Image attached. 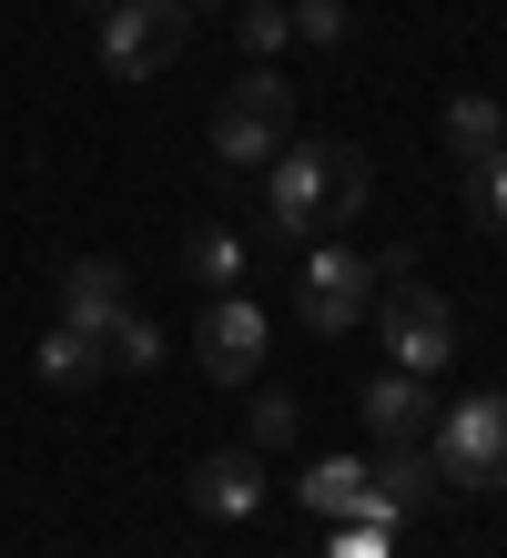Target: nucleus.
<instances>
[{
    "label": "nucleus",
    "mask_w": 507,
    "mask_h": 558,
    "mask_svg": "<svg viewBox=\"0 0 507 558\" xmlns=\"http://www.w3.org/2000/svg\"><path fill=\"white\" fill-rule=\"evenodd\" d=\"M285 143H294V82L275 72V61H254V72L214 102V162L224 173H264Z\"/></svg>",
    "instance_id": "7ed1b4c3"
},
{
    "label": "nucleus",
    "mask_w": 507,
    "mask_h": 558,
    "mask_svg": "<svg viewBox=\"0 0 507 558\" xmlns=\"http://www.w3.org/2000/svg\"><path fill=\"white\" fill-rule=\"evenodd\" d=\"M183 275H193L203 294H233V284H244V234H233V223H203V234H183Z\"/></svg>",
    "instance_id": "ddd939ff"
},
{
    "label": "nucleus",
    "mask_w": 507,
    "mask_h": 558,
    "mask_svg": "<svg viewBox=\"0 0 507 558\" xmlns=\"http://www.w3.org/2000/svg\"><path fill=\"white\" fill-rule=\"evenodd\" d=\"M101 21V72L112 82H153V72H173L183 41H193V11L183 0H112V11H92Z\"/></svg>",
    "instance_id": "39448f33"
},
{
    "label": "nucleus",
    "mask_w": 507,
    "mask_h": 558,
    "mask_svg": "<svg viewBox=\"0 0 507 558\" xmlns=\"http://www.w3.org/2000/svg\"><path fill=\"white\" fill-rule=\"evenodd\" d=\"M365 193H376V173H365V153L335 143V133H294L275 162H264V223H275L285 244H315V234H335V223H355Z\"/></svg>",
    "instance_id": "f257e3e1"
},
{
    "label": "nucleus",
    "mask_w": 507,
    "mask_h": 558,
    "mask_svg": "<svg viewBox=\"0 0 507 558\" xmlns=\"http://www.w3.org/2000/svg\"><path fill=\"white\" fill-rule=\"evenodd\" d=\"M467 204H478V223H487V234L507 244V143L467 162Z\"/></svg>",
    "instance_id": "f3484780"
},
{
    "label": "nucleus",
    "mask_w": 507,
    "mask_h": 558,
    "mask_svg": "<svg viewBox=\"0 0 507 558\" xmlns=\"http://www.w3.org/2000/svg\"><path fill=\"white\" fill-rule=\"evenodd\" d=\"M365 325H386V366L426 376V386L457 366V305L436 284H406L396 275V294H376V315H365Z\"/></svg>",
    "instance_id": "423d86ee"
},
{
    "label": "nucleus",
    "mask_w": 507,
    "mask_h": 558,
    "mask_svg": "<svg viewBox=\"0 0 507 558\" xmlns=\"http://www.w3.org/2000/svg\"><path fill=\"white\" fill-rule=\"evenodd\" d=\"M122 315H132V284H122L112 254H82V265H61V325H72V336L101 345Z\"/></svg>",
    "instance_id": "1a4fd4ad"
},
{
    "label": "nucleus",
    "mask_w": 507,
    "mask_h": 558,
    "mask_svg": "<svg viewBox=\"0 0 507 558\" xmlns=\"http://www.w3.org/2000/svg\"><path fill=\"white\" fill-rule=\"evenodd\" d=\"M193 366L214 386H254L264 376V305L254 294H203L193 315Z\"/></svg>",
    "instance_id": "0eeeda50"
},
{
    "label": "nucleus",
    "mask_w": 507,
    "mask_h": 558,
    "mask_svg": "<svg viewBox=\"0 0 507 558\" xmlns=\"http://www.w3.org/2000/svg\"><path fill=\"white\" fill-rule=\"evenodd\" d=\"M325 558H396V529H335Z\"/></svg>",
    "instance_id": "412c9836"
},
{
    "label": "nucleus",
    "mask_w": 507,
    "mask_h": 558,
    "mask_svg": "<svg viewBox=\"0 0 507 558\" xmlns=\"http://www.w3.org/2000/svg\"><path fill=\"white\" fill-rule=\"evenodd\" d=\"M183 11H224V0H183Z\"/></svg>",
    "instance_id": "4be33fe9"
},
{
    "label": "nucleus",
    "mask_w": 507,
    "mask_h": 558,
    "mask_svg": "<svg viewBox=\"0 0 507 558\" xmlns=\"http://www.w3.org/2000/svg\"><path fill=\"white\" fill-rule=\"evenodd\" d=\"M365 426L396 447V437H426L436 426V397H426V376H406V366H376L365 376Z\"/></svg>",
    "instance_id": "9b49d317"
},
{
    "label": "nucleus",
    "mask_w": 507,
    "mask_h": 558,
    "mask_svg": "<svg viewBox=\"0 0 507 558\" xmlns=\"http://www.w3.org/2000/svg\"><path fill=\"white\" fill-rule=\"evenodd\" d=\"M497 143H507L497 102H478V92H457V102H447V153H457V162H478V153H497Z\"/></svg>",
    "instance_id": "2eb2a0df"
},
{
    "label": "nucleus",
    "mask_w": 507,
    "mask_h": 558,
    "mask_svg": "<svg viewBox=\"0 0 507 558\" xmlns=\"http://www.w3.org/2000/svg\"><path fill=\"white\" fill-rule=\"evenodd\" d=\"M82 11H112V0H82Z\"/></svg>",
    "instance_id": "5701e85b"
},
{
    "label": "nucleus",
    "mask_w": 507,
    "mask_h": 558,
    "mask_svg": "<svg viewBox=\"0 0 507 558\" xmlns=\"http://www.w3.org/2000/svg\"><path fill=\"white\" fill-rule=\"evenodd\" d=\"M193 508L203 518H254L264 508V447H224L193 468Z\"/></svg>",
    "instance_id": "9d476101"
},
{
    "label": "nucleus",
    "mask_w": 507,
    "mask_h": 558,
    "mask_svg": "<svg viewBox=\"0 0 507 558\" xmlns=\"http://www.w3.org/2000/svg\"><path fill=\"white\" fill-rule=\"evenodd\" d=\"M497 122H507V102H497Z\"/></svg>",
    "instance_id": "b1692460"
},
{
    "label": "nucleus",
    "mask_w": 507,
    "mask_h": 558,
    "mask_svg": "<svg viewBox=\"0 0 507 558\" xmlns=\"http://www.w3.org/2000/svg\"><path fill=\"white\" fill-rule=\"evenodd\" d=\"M233 41H244V61H275L294 41V11L285 0H244V11H233Z\"/></svg>",
    "instance_id": "dca6fc26"
},
{
    "label": "nucleus",
    "mask_w": 507,
    "mask_h": 558,
    "mask_svg": "<svg viewBox=\"0 0 507 558\" xmlns=\"http://www.w3.org/2000/svg\"><path fill=\"white\" fill-rule=\"evenodd\" d=\"M31 366H41L51 386H101V366H112V355H101L92 336H72V325H51V336H41V355H31Z\"/></svg>",
    "instance_id": "4468645a"
},
{
    "label": "nucleus",
    "mask_w": 507,
    "mask_h": 558,
    "mask_svg": "<svg viewBox=\"0 0 507 558\" xmlns=\"http://www.w3.org/2000/svg\"><path fill=\"white\" fill-rule=\"evenodd\" d=\"M376 294H386V265L365 244H304V265H294V315H304V336H355L365 315H376Z\"/></svg>",
    "instance_id": "f03ea898"
},
{
    "label": "nucleus",
    "mask_w": 507,
    "mask_h": 558,
    "mask_svg": "<svg viewBox=\"0 0 507 558\" xmlns=\"http://www.w3.org/2000/svg\"><path fill=\"white\" fill-rule=\"evenodd\" d=\"M285 11H294V31H304L315 51H335V41L355 31V11H346V0H285Z\"/></svg>",
    "instance_id": "6ab92c4d"
},
{
    "label": "nucleus",
    "mask_w": 507,
    "mask_h": 558,
    "mask_svg": "<svg viewBox=\"0 0 507 558\" xmlns=\"http://www.w3.org/2000/svg\"><path fill=\"white\" fill-rule=\"evenodd\" d=\"M254 447H294V397H275V386L254 397Z\"/></svg>",
    "instance_id": "aec40b11"
},
{
    "label": "nucleus",
    "mask_w": 507,
    "mask_h": 558,
    "mask_svg": "<svg viewBox=\"0 0 507 558\" xmlns=\"http://www.w3.org/2000/svg\"><path fill=\"white\" fill-rule=\"evenodd\" d=\"M304 508H315L325 529H396V508H386V487L365 477V457H315V468H304Z\"/></svg>",
    "instance_id": "6e6552de"
},
{
    "label": "nucleus",
    "mask_w": 507,
    "mask_h": 558,
    "mask_svg": "<svg viewBox=\"0 0 507 558\" xmlns=\"http://www.w3.org/2000/svg\"><path fill=\"white\" fill-rule=\"evenodd\" d=\"M365 477L386 487V508H396V518H426L436 498H447V477H436L426 437H396V447H386V457H376V468H365Z\"/></svg>",
    "instance_id": "f8f14e48"
},
{
    "label": "nucleus",
    "mask_w": 507,
    "mask_h": 558,
    "mask_svg": "<svg viewBox=\"0 0 507 558\" xmlns=\"http://www.w3.org/2000/svg\"><path fill=\"white\" fill-rule=\"evenodd\" d=\"M101 355H112V366H132V376H153V366H162V325H143V305H132L112 336H101Z\"/></svg>",
    "instance_id": "a211bd4d"
},
{
    "label": "nucleus",
    "mask_w": 507,
    "mask_h": 558,
    "mask_svg": "<svg viewBox=\"0 0 507 558\" xmlns=\"http://www.w3.org/2000/svg\"><path fill=\"white\" fill-rule=\"evenodd\" d=\"M426 457H436V477H447V487H467V498H497V487H507V397L487 386V397L436 407Z\"/></svg>",
    "instance_id": "20e7f679"
}]
</instances>
